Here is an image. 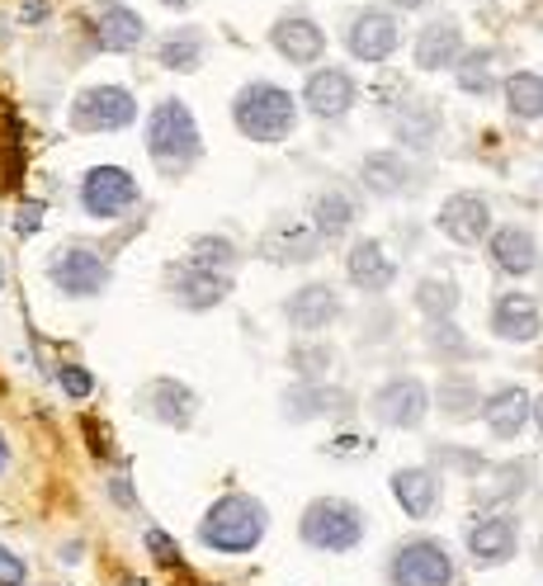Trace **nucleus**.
<instances>
[{"mask_svg": "<svg viewBox=\"0 0 543 586\" xmlns=\"http://www.w3.org/2000/svg\"><path fill=\"white\" fill-rule=\"evenodd\" d=\"M198 545L208 553H222V559H246L265 545L269 535V506L261 497L251 492H222L218 502L204 511V521H198Z\"/></svg>", "mask_w": 543, "mask_h": 586, "instance_id": "nucleus-1", "label": "nucleus"}, {"mask_svg": "<svg viewBox=\"0 0 543 586\" xmlns=\"http://www.w3.org/2000/svg\"><path fill=\"white\" fill-rule=\"evenodd\" d=\"M298 119H303V105H298V95L279 81H246L232 95V128L246 142H261V147L289 142Z\"/></svg>", "mask_w": 543, "mask_h": 586, "instance_id": "nucleus-2", "label": "nucleus"}, {"mask_svg": "<svg viewBox=\"0 0 543 586\" xmlns=\"http://www.w3.org/2000/svg\"><path fill=\"white\" fill-rule=\"evenodd\" d=\"M142 147H147L152 166L161 170L166 180L184 176V170H190L198 156H204V133H198L194 109L184 105L180 95L161 99V105H152L147 128H142Z\"/></svg>", "mask_w": 543, "mask_h": 586, "instance_id": "nucleus-3", "label": "nucleus"}, {"mask_svg": "<svg viewBox=\"0 0 543 586\" xmlns=\"http://www.w3.org/2000/svg\"><path fill=\"white\" fill-rule=\"evenodd\" d=\"M369 535V516L350 497H317L298 516V539L312 553H354Z\"/></svg>", "mask_w": 543, "mask_h": 586, "instance_id": "nucleus-4", "label": "nucleus"}, {"mask_svg": "<svg viewBox=\"0 0 543 586\" xmlns=\"http://www.w3.org/2000/svg\"><path fill=\"white\" fill-rule=\"evenodd\" d=\"M383 577H388V586H459V559L445 539L411 535L402 545H393Z\"/></svg>", "mask_w": 543, "mask_h": 586, "instance_id": "nucleus-5", "label": "nucleus"}, {"mask_svg": "<svg viewBox=\"0 0 543 586\" xmlns=\"http://www.w3.org/2000/svg\"><path fill=\"white\" fill-rule=\"evenodd\" d=\"M67 123H71V133H85V137L123 133V128L137 123V95L128 91V85H113V81L85 85V91L71 95Z\"/></svg>", "mask_w": 543, "mask_h": 586, "instance_id": "nucleus-6", "label": "nucleus"}, {"mask_svg": "<svg viewBox=\"0 0 543 586\" xmlns=\"http://www.w3.org/2000/svg\"><path fill=\"white\" fill-rule=\"evenodd\" d=\"M76 204H81L85 218H95V223H119L142 204V184H137V176L128 166L105 162V166H90L81 176Z\"/></svg>", "mask_w": 543, "mask_h": 586, "instance_id": "nucleus-7", "label": "nucleus"}, {"mask_svg": "<svg viewBox=\"0 0 543 586\" xmlns=\"http://www.w3.org/2000/svg\"><path fill=\"white\" fill-rule=\"evenodd\" d=\"M463 549H468V563L492 573V567H506L510 559L520 553V521L510 511H492L482 506L468 516L463 525Z\"/></svg>", "mask_w": 543, "mask_h": 586, "instance_id": "nucleus-8", "label": "nucleus"}, {"mask_svg": "<svg viewBox=\"0 0 543 586\" xmlns=\"http://www.w3.org/2000/svg\"><path fill=\"white\" fill-rule=\"evenodd\" d=\"M369 417L388 426V431H421L431 421V388H425V379L417 374L383 379L374 397H369Z\"/></svg>", "mask_w": 543, "mask_h": 586, "instance_id": "nucleus-9", "label": "nucleus"}, {"mask_svg": "<svg viewBox=\"0 0 543 586\" xmlns=\"http://www.w3.org/2000/svg\"><path fill=\"white\" fill-rule=\"evenodd\" d=\"M48 284L62 298H99L113 284V265L95 247H57L48 255Z\"/></svg>", "mask_w": 543, "mask_h": 586, "instance_id": "nucleus-10", "label": "nucleus"}, {"mask_svg": "<svg viewBox=\"0 0 543 586\" xmlns=\"http://www.w3.org/2000/svg\"><path fill=\"white\" fill-rule=\"evenodd\" d=\"M397 48H402V24H397V14L388 5H364L346 20V52L354 62L383 67L397 57Z\"/></svg>", "mask_w": 543, "mask_h": 586, "instance_id": "nucleus-11", "label": "nucleus"}, {"mask_svg": "<svg viewBox=\"0 0 543 586\" xmlns=\"http://www.w3.org/2000/svg\"><path fill=\"white\" fill-rule=\"evenodd\" d=\"M298 105H303L312 119L336 123V119H346V113L360 105V81H354L350 67L317 62V67H307V81H303V91H298Z\"/></svg>", "mask_w": 543, "mask_h": 586, "instance_id": "nucleus-12", "label": "nucleus"}, {"mask_svg": "<svg viewBox=\"0 0 543 586\" xmlns=\"http://www.w3.org/2000/svg\"><path fill=\"white\" fill-rule=\"evenodd\" d=\"M435 227H439V237L445 241H454V247H482L487 232L496 227L492 199L478 194V190H454L445 204H439Z\"/></svg>", "mask_w": 543, "mask_h": 586, "instance_id": "nucleus-13", "label": "nucleus"}, {"mask_svg": "<svg viewBox=\"0 0 543 586\" xmlns=\"http://www.w3.org/2000/svg\"><path fill=\"white\" fill-rule=\"evenodd\" d=\"M166 294H170V303L184 312H213L232 298V275L180 261V265H166Z\"/></svg>", "mask_w": 543, "mask_h": 586, "instance_id": "nucleus-14", "label": "nucleus"}, {"mask_svg": "<svg viewBox=\"0 0 543 586\" xmlns=\"http://www.w3.org/2000/svg\"><path fill=\"white\" fill-rule=\"evenodd\" d=\"M482 247H487L492 270H496V275H506V279H530L534 270L543 265L539 237L524 223H496Z\"/></svg>", "mask_w": 543, "mask_h": 586, "instance_id": "nucleus-15", "label": "nucleus"}, {"mask_svg": "<svg viewBox=\"0 0 543 586\" xmlns=\"http://www.w3.org/2000/svg\"><path fill=\"white\" fill-rule=\"evenodd\" d=\"M90 43L99 52H137L142 43H147V20L133 10V5H123V0H99V5L90 10Z\"/></svg>", "mask_w": 543, "mask_h": 586, "instance_id": "nucleus-16", "label": "nucleus"}, {"mask_svg": "<svg viewBox=\"0 0 543 586\" xmlns=\"http://www.w3.org/2000/svg\"><path fill=\"white\" fill-rule=\"evenodd\" d=\"M137 407H142V417H152L156 426H170V431H190L194 417H198V393L190 388V383L161 374V379L142 383Z\"/></svg>", "mask_w": 543, "mask_h": 586, "instance_id": "nucleus-17", "label": "nucleus"}, {"mask_svg": "<svg viewBox=\"0 0 543 586\" xmlns=\"http://www.w3.org/2000/svg\"><path fill=\"white\" fill-rule=\"evenodd\" d=\"M269 48H275L289 67H317V62H326V28L303 10L279 14V20L269 24Z\"/></svg>", "mask_w": 543, "mask_h": 586, "instance_id": "nucleus-18", "label": "nucleus"}, {"mask_svg": "<svg viewBox=\"0 0 543 586\" xmlns=\"http://www.w3.org/2000/svg\"><path fill=\"white\" fill-rule=\"evenodd\" d=\"M340 312H346V303H340V294L326 279H312V284H303V289H293L289 298H283V318H289V326L298 336L331 332V326L340 322Z\"/></svg>", "mask_w": 543, "mask_h": 586, "instance_id": "nucleus-19", "label": "nucleus"}, {"mask_svg": "<svg viewBox=\"0 0 543 586\" xmlns=\"http://www.w3.org/2000/svg\"><path fill=\"white\" fill-rule=\"evenodd\" d=\"M421 184V170L411 166V156L402 147H383L360 156V190L374 199H402Z\"/></svg>", "mask_w": 543, "mask_h": 586, "instance_id": "nucleus-20", "label": "nucleus"}, {"mask_svg": "<svg viewBox=\"0 0 543 586\" xmlns=\"http://www.w3.org/2000/svg\"><path fill=\"white\" fill-rule=\"evenodd\" d=\"M279 407H283V421L303 426V421H326V417H350L354 397L346 388H336V383H326V379H317V383L298 379L293 388H283Z\"/></svg>", "mask_w": 543, "mask_h": 586, "instance_id": "nucleus-21", "label": "nucleus"}, {"mask_svg": "<svg viewBox=\"0 0 543 586\" xmlns=\"http://www.w3.org/2000/svg\"><path fill=\"white\" fill-rule=\"evenodd\" d=\"M388 492H393V502L402 506V516L431 521L439 502H445V474H435L431 464H407L388 478Z\"/></svg>", "mask_w": 543, "mask_h": 586, "instance_id": "nucleus-22", "label": "nucleus"}, {"mask_svg": "<svg viewBox=\"0 0 543 586\" xmlns=\"http://www.w3.org/2000/svg\"><path fill=\"white\" fill-rule=\"evenodd\" d=\"M530 411H534V393L520 388V383H502V388L482 393L478 417L496 440H520L530 431Z\"/></svg>", "mask_w": 543, "mask_h": 586, "instance_id": "nucleus-23", "label": "nucleus"}, {"mask_svg": "<svg viewBox=\"0 0 543 586\" xmlns=\"http://www.w3.org/2000/svg\"><path fill=\"white\" fill-rule=\"evenodd\" d=\"M492 336L502 340V346H534V340L543 336V308L534 303L530 294H520V289H510L502 294L492 303Z\"/></svg>", "mask_w": 543, "mask_h": 586, "instance_id": "nucleus-24", "label": "nucleus"}, {"mask_svg": "<svg viewBox=\"0 0 543 586\" xmlns=\"http://www.w3.org/2000/svg\"><path fill=\"white\" fill-rule=\"evenodd\" d=\"M463 24L454 20V14H439V20H431V24H421V34H417V43H411V67L417 71H454V62L463 57Z\"/></svg>", "mask_w": 543, "mask_h": 586, "instance_id": "nucleus-25", "label": "nucleus"}, {"mask_svg": "<svg viewBox=\"0 0 543 586\" xmlns=\"http://www.w3.org/2000/svg\"><path fill=\"white\" fill-rule=\"evenodd\" d=\"M346 279L360 294L378 298V294H388L397 284V261L388 255V247H383L378 237H354L350 251H346Z\"/></svg>", "mask_w": 543, "mask_h": 586, "instance_id": "nucleus-26", "label": "nucleus"}, {"mask_svg": "<svg viewBox=\"0 0 543 586\" xmlns=\"http://www.w3.org/2000/svg\"><path fill=\"white\" fill-rule=\"evenodd\" d=\"M354 223H360V204H354V194H346L340 184H326V190L312 194V208H307V227L322 237V247H331V241L350 237Z\"/></svg>", "mask_w": 543, "mask_h": 586, "instance_id": "nucleus-27", "label": "nucleus"}, {"mask_svg": "<svg viewBox=\"0 0 543 586\" xmlns=\"http://www.w3.org/2000/svg\"><path fill=\"white\" fill-rule=\"evenodd\" d=\"M261 255L269 265H312L322 255V237L307 223H275L261 237Z\"/></svg>", "mask_w": 543, "mask_h": 586, "instance_id": "nucleus-28", "label": "nucleus"}, {"mask_svg": "<svg viewBox=\"0 0 543 586\" xmlns=\"http://www.w3.org/2000/svg\"><path fill=\"white\" fill-rule=\"evenodd\" d=\"M478 407H482V388L473 374L449 369V374L431 388V411H439L445 421H478Z\"/></svg>", "mask_w": 543, "mask_h": 586, "instance_id": "nucleus-29", "label": "nucleus"}, {"mask_svg": "<svg viewBox=\"0 0 543 586\" xmlns=\"http://www.w3.org/2000/svg\"><path fill=\"white\" fill-rule=\"evenodd\" d=\"M204 57H208V34L204 28H194V24L170 28V34L156 43V67L180 71V76H190V71L204 67Z\"/></svg>", "mask_w": 543, "mask_h": 586, "instance_id": "nucleus-30", "label": "nucleus"}, {"mask_svg": "<svg viewBox=\"0 0 543 586\" xmlns=\"http://www.w3.org/2000/svg\"><path fill=\"white\" fill-rule=\"evenodd\" d=\"M439 128H445V119H439V109L431 105V99H411V105H402L393 113V133H397V142H402L407 152L435 147Z\"/></svg>", "mask_w": 543, "mask_h": 586, "instance_id": "nucleus-31", "label": "nucleus"}, {"mask_svg": "<svg viewBox=\"0 0 543 586\" xmlns=\"http://www.w3.org/2000/svg\"><path fill=\"white\" fill-rule=\"evenodd\" d=\"M496 48H463V57L454 62V85L473 99H487L502 91V76H496Z\"/></svg>", "mask_w": 543, "mask_h": 586, "instance_id": "nucleus-32", "label": "nucleus"}, {"mask_svg": "<svg viewBox=\"0 0 543 586\" xmlns=\"http://www.w3.org/2000/svg\"><path fill=\"white\" fill-rule=\"evenodd\" d=\"M502 99L516 123H539L543 119V71H510V76H502Z\"/></svg>", "mask_w": 543, "mask_h": 586, "instance_id": "nucleus-33", "label": "nucleus"}, {"mask_svg": "<svg viewBox=\"0 0 543 586\" xmlns=\"http://www.w3.org/2000/svg\"><path fill=\"white\" fill-rule=\"evenodd\" d=\"M411 303H417V312L425 322H449L454 312H459L463 294H459V284H454L449 275H425L417 284V294H411Z\"/></svg>", "mask_w": 543, "mask_h": 586, "instance_id": "nucleus-34", "label": "nucleus"}, {"mask_svg": "<svg viewBox=\"0 0 543 586\" xmlns=\"http://www.w3.org/2000/svg\"><path fill=\"white\" fill-rule=\"evenodd\" d=\"M190 265L198 270H218V275H232V270L241 265V247L232 237H222V232H204V237H194L190 241V255H184Z\"/></svg>", "mask_w": 543, "mask_h": 586, "instance_id": "nucleus-35", "label": "nucleus"}, {"mask_svg": "<svg viewBox=\"0 0 543 586\" xmlns=\"http://www.w3.org/2000/svg\"><path fill=\"white\" fill-rule=\"evenodd\" d=\"M331 364H336V350L326 346L322 336H303V340H293V346H289V369L303 383L326 379V374H331Z\"/></svg>", "mask_w": 543, "mask_h": 586, "instance_id": "nucleus-36", "label": "nucleus"}, {"mask_svg": "<svg viewBox=\"0 0 543 586\" xmlns=\"http://www.w3.org/2000/svg\"><path fill=\"white\" fill-rule=\"evenodd\" d=\"M530 482H534V464L530 459L502 464L492 474V488H482V506H492V502H520V497L530 492Z\"/></svg>", "mask_w": 543, "mask_h": 586, "instance_id": "nucleus-37", "label": "nucleus"}, {"mask_svg": "<svg viewBox=\"0 0 543 586\" xmlns=\"http://www.w3.org/2000/svg\"><path fill=\"white\" fill-rule=\"evenodd\" d=\"M425 350L439 355V364H454V360H468V355H473V340L454 326V318L449 322H425Z\"/></svg>", "mask_w": 543, "mask_h": 586, "instance_id": "nucleus-38", "label": "nucleus"}, {"mask_svg": "<svg viewBox=\"0 0 543 586\" xmlns=\"http://www.w3.org/2000/svg\"><path fill=\"white\" fill-rule=\"evenodd\" d=\"M57 383H62V393L71 397V403H85V397L95 393V374L85 364H62L57 369Z\"/></svg>", "mask_w": 543, "mask_h": 586, "instance_id": "nucleus-39", "label": "nucleus"}, {"mask_svg": "<svg viewBox=\"0 0 543 586\" xmlns=\"http://www.w3.org/2000/svg\"><path fill=\"white\" fill-rule=\"evenodd\" d=\"M142 545H147V553L161 567H180V545L166 530H156V525H152V530H142Z\"/></svg>", "mask_w": 543, "mask_h": 586, "instance_id": "nucleus-40", "label": "nucleus"}, {"mask_svg": "<svg viewBox=\"0 0 543 586\" xmlns=\"http://www.w3.org/2000/svg\"><path fill=\"white\" fill-rule=\"evenodd\" d=\"M0 586H28V563L10 545H0Z\"/></svg>", "mask_w": 543, "mask_h": 586, "instance_id": "nucleus-41", "label": "nucleus"}, {"mask_svg": "<svg viewBox=\"0 0 543 586\" xmlns=\"http://www.w3.org/2000/svg\"><path fill=\"white\" fill-rule=\"evenodd\" d=\"M43 213H48V208H43V199H24V204L14 208V232H20V237H34L38 227H43Z\"/></svg>", "mask_w": 543, "mask_h": 586, "instance_id": "nucleus-42", "label": "nucleus"}, {"mask_svg": "<svg viewBox=\"0 0 543 586\" xmlns=\"http://www.w3.org/2000/svg\"><path fill=\"white\" fill-rule=\"evenodd\" d=\"M52 14V0H20V24H43Z\"/></svg>", "mask_w": 543, "mask_h": 586, "instance_id": "nucleus-43", "label": "nucleus"}, {"mask_svg": "<svg viewBox=\"0 0 543 586\" xmlns=\"http://www.w3.org/2000/svg\"><path fill=\"white\" fill-rule=\"evenodd\" d=\"M109 497H113V502H119V506H128V511H137V497H133V482H128L123 474H119V478H109Z\"/></svg>", "mask_w": 543, "mask_h": 586, "instance_id": "nucleus-44", "label": "nucleus"}, {"mask_svg": "<svg viewBox=\"0 0 543 586\" xmlns=\"http://www.w3.org/2000/svg\"><path fill=\"white\" fill-rule=\"evenodd\" d=\"M383 5H388L393 14H397V10H402V14H421V10H431L435 0H383Z\"/></svg>", "mask_w": 543, "mask_h": 586, "instance_id": "nucleus-45", "label": "nucleus"}, {"mask_svg": "<svg viewBox=\"0 0 543 586\" xmlns=\"http://www.w3.org/2000/svg\"><path fill=\"white\" fill-rule=\"evenodd\" d=\"M530 426H539V435H543V393L534 397V411H530Z\"/></svg>", "mask_w": 543, "mask_h": 586, "instance_id": "nucleus-46", "label": "nucleus"}, {"mask_svg": "<svg viewBox=\"0 0 543 586\" xmlns=\"http://www.w3.org/2000/svg\"><path fill=\"white\" fill-rule=\"evenodd\" d=\"M10 468V445H5V431H0V474Z\"/></svg>", "mask_w": 543, "mask_h": 586, "instance_id": "nucleus-47", "label": "nucleus"}, {"mask_svg": "<svg viewBox=\"0 0 543 586\" xmlns=\"http://www.w3.org/2000/svg\"><path fill=\"white\" fill-rule=\"evenodd\" d=\"M156 5H166V10H190L194 0H156Z\"/></svg>", "mask_w": 543, "mask_h": 586, "instance_id": "nucleus-48", "label": "nucleus"}, {"mask_svg": "<svg viewBox=\"0 0 543 586\" xmlns=\"http://www.w3.org/2000/svg\"><path fill=\"white\" fill-rule=\"evenodd\" d=\"M5 284H10V270H5V255H0V294H5Z\"/></svg>", "mask_w": 543, "mask_h": 586, "instance_id": "nucleus-49", "label": "nucleus"}, {"mask_svg": "<svg viewBox=\"0 0 543 586\" xmlns=\"http://www.w3.org/2000/svg\"><path fill=\"white\" fill-rule=\"evenodd\" d=\"M119 586H152V582H142V577H123Z\"/></svg>", "mask_w": 543, "mask_h": 586, "instance_id": "nucleus-50", "label": "nucleus"}, {"mask_svg": "<svg viewBox=\"0 0 543 586\" xmlns=\"http://www.w3.org/2000/svg\"><path fill=\"white\" fill-rule=\"evenodd\" d=\"M539 563H543V535H539Z\"/></svg>", "mask_w": 543, "mask_h": 586, "instance_id": "nucleus-51", "label": "nucleus"}]
</instances>
